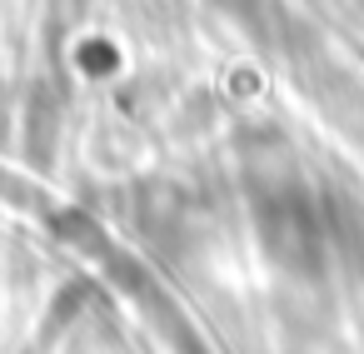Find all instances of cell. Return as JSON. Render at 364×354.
I'll list each match as a JSON object with an SVG mask.
<instances>
[{
  "mask_svg": "<svg viewBox=\"0 0 364 354\" xmlns=\"http://www.w3.org/2000/svg\"><path fill=\"white\" fill-rule=\"evenodd\" d=\"M259 225H264L269 250H274L289 269H314V264H319V220H314V210H309L304 195H289V190H284V195L264 200Z\"/></svg>",
  "mask_w": 364,
  "mask_h": 354,
  "instance_id": "obj_1",
  "label": "cell"
},
{
  "mask_svg": "<svg viewBox=\"0 0 364 354\" xmlns=\"http://www.w3.org/2000/svg\"><path fill=\"white\" fill-rule=\"evenodd\" d=\"M225 6H245V0H225Z\"/></svg>",
  "mask_w": 364,
  "mask_h": 354,
  "instance_id": "obj_2",
  "label": "cell"
}]
</instances>
